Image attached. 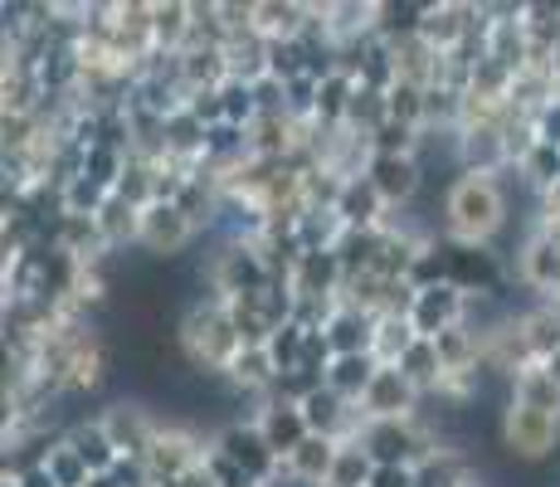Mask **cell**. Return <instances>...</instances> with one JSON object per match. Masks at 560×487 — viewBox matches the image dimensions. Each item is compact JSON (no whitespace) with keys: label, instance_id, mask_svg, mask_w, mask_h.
Returning <instances> with one entry per match:
<instances>
[{"label":"cell","instance_id":"1","mask_svg":"<svg viewBox=\"0 0 560 487\" xmlns=\"http://www.w3.org/2000/svg\"><path fill=\"white\" fill-rule=\"evenodd\" d=\"M508 224V195L492 176H463L448 190V230L458 244H488Z\"/></svg>","mask_w":560,"mask_h":487},{"label":"cell","instance_id":"2","mask_svg":"<svg viewBox=\"0 0 560 487\" xmlns=\"http://www.w3.org/2000/svg\"><path fill=\"white\" fill-rule=\"evenodd\" d=\"M463 308H468V292L454 288V283H439V288L415 292V312H409V322H415V332L424 341H434V337H444V332L458 327Z\"/></svg>","mask_w":560,"mask_h":487},{"label":"cell","instance_id":"3","mask_svg":"<svg viewBox=\"0 0 560 487\" xmlns=\"http://www.w3.org/2000/svg\"><path fill=\"white\" fill-rule=\"evenodd\" d=\"M502 429H508V449L516 459H546L551 449H560V419L556 415H536V409L512 405Z\"/></svg>","mask_w":560,"mask_h":487},{"label":"cell","instance_id":"4","mask_svg":"<svg viewBox=\"0 0 560 487\" xmlns=\"http://www.w3.org/2000/svg\"><path fill=\"white\" fill-rule=\"evenodd\" d=\"M190 234H196V220H190L180 205H147L142 210V230H137V240H142L152 254H176V248L190 244Z\"/></svg>","mask_w":560,"mask_h":487},{"label":"cell","instance_id":"5","mask_svg":"<svg viewBox=\"0 0 560 487\" xmlns=\"http://www.w3.org/2000/svg\"><path fill=\"white\" fill-rule=\"evenodd\" d=\"M258 434L268 439V449H273L278 459H293V453L312 439V429H307L303 405H288V399H278V405L258 409Z\"/></svg>","mask_w":560,"mask_h":487},{"label":"cell","instance_id":"6","mask_svg":"<svg viewBox=\"0 0 560 487\" xmlns=\"http://www.w3.org/2000/svg\"><path fill=\"white\" fill-rule=\"evenodd\" d=\"M415 399H419V390L400 366H381V375H375L371 390L361 395V409L371 419H400L405 409H415Z\"/></svg>","mask_w":560,"mask_h":487},{"label":"cell","instance_id":"7","mask_svg":"<svg viewBox=\"0 0 560 487\" xmlns=\"http://www.w3.org/2000/svg\"><path fill=\"white\" fill-rule=\"evenodd\" d=\"M365 176H371V186L381 190L385 205H409L424 186V171H419L415 156H371Z\"/></svg>","mask_w":560,"mask_h":487},{"label":"cell","instance_id":"8","mask_svg":"<svg viewBox=\"0 0 560 487\" xmlns=\"http://www.w3.org/2000/svg\"><path fill=\"white\" fill-rule=\"evenodd\" d=\"M381 210H385V200L371 186V176H357L337 190V214L347 230H381Z\"/></svg>","mask_w":560,"mask_h":487},{"label":"cell","instance_id":"9","mask_svg":"<svg viewBox=\"0 0 560 487\" xmlns=\"http://www.w3.org/2000/svg\"><path fill=\"white\" fill-rule=\"evenodd\" d=\"M63 443H69L73 453H79L83 468H89L93 478H107V473H113L117 463H122V453H117V443L107 439V429H103V425H79Z\"/></svg>","mask_w":560,"mask_h":487},{"label":"cell","instance_id":"10","mask_svg":"<svg viewBox=\"0 0 560 487\" xmlns=\"http://www.w3.org/2000/svg\"><path fill=\"white\" fill-rule=\"evenodd\" d=\"M337 459H341V443L337 439H322V434H312L303 449L288 459V473H293L298 483H312V487H322L331 478V468H337Z\"/></svg>","mask_w":560,"mask_h":487},{"label":"cell","instance_id":"11","mask_svg":"<svg viewBox=\"0 0 560 487\" xmlns=\"http://www.w3.org/2000/svg\"><path fill=\"white\" fill-rule=\"evenodd\" d=\"M375 375H381V361H375L371 351H365V356H337V361H331V371H327V385L337 390L341 399L361 405V395L371 390Z\"/></svg>","mask_w":560,"mask_h":487},{"label":"cell","instance_id":"12","mask_svg":"<svg viewBox=\"0 0 560 487\" xmlns=\"http://www.w3.org/2000/svg\"><path fill=\"white\" fill-rule=\"evenodd\" d=\"M512 390H516V405L522 409H536V415H556L560 419V385L551 381V371H522L512 375Z\"/></svg>","mask_w":560,"mask_h":487},{"label":"cell","instance_id":"13","mask_svg":"<svg viewBox=\"0 0 560 487\" xmlns=\"http://www.w3.org/2000/svg\"><path fill=\"white\" fill-rule=\"evenodd\" d=\"M45 468H49V478L59 487H89L93 483V473L83 468V459L69 449V443H54V449L45 453Z\"/></svg>","mask_w":560,"mask_h":487},{"label":"cell","instance_id":"14","mask_svg":"<svg viewBox=\"0 0 560 487\" xmlns=\"http://www.w3.org/2000/svg\"><path fill=\"white\" fill-rule=\"evenodd\" d=\"M220 103H224V123L244 127L258 117V103H254V83H240V79H224L220 83Z\"/></svg>","mask_w":560,"mask_h":487},{"label":"cell","instance_id":"15","mask_svg":"<svg viewBox=\"0 0 560 487\" xmlns=\"http://www.w3.org/2000/svg\"><path fill=\"white\" fill-rule=\"evenodd\" d=\"M244 147H249V142H244V127H234V123H214V127H205V156H210V161L240 156Z\"/></svg>","mask_w":560,"mask_h":487},{"label":"cell","instance_id":"16","mask_svg":"<svg viewBox=\"0 0 560 487\" xmlns=\"http://www.w3.org/2000/svg\"><path fill=\"white\" fill-rule=\"evenodd\" d=\"M536 142L560 151V97H556V103H546L541 117H536Z\"/></svg>","mask_w":560,"mask_h":487},{"label":"cell","instance_id":"17","mask_svg":"<svg viewBox=\"0 0 560 487\" xmlns=\"http://www.w3.org/2000/svg\"><path fill=\"white\" fill-rule=\"evenodd\" d=\"M371 487H419V473L415 468H375Z\"/></svg>","mask_w":560,"mask_h":487},{"label":"cell","instance_id":"18","mask_svg":"<svg viewBox=\"0 0 560 487\" xmlns=\"http://www.w3.org/2000/svg\"><path fill=\"white\" fill-rule=\"evenodd\" d=\"M15 487H59V483L49 478V468H25V473L15 478Z\"/></svg>","mask_w":560,"mask_h":487},{"label":"cell","instance_id":"19","mask_svg":"<svg viewBox=\"0 0 560 487\" xmlns=\"http://www.w3.org/2000/svg\"><path fill=\"white\" fill-rule=\"evenodd\" d=\"M10 487H15V483H10Z\"/></svg>","mask_w":560,"mask_h":487}]
</instances>
